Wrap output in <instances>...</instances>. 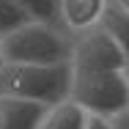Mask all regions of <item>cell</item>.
Returning <instances> with one entry per match:
<instances>
[{"label":"cell","instance_id":"obj_1","mask_svg":"<svg viewBox=\"0 0 129 129\" xmlns=\"http://www.w3.org/2000/svg\"><path fill=\"white\" fill-rule=\"evenodd\" d=\"M72 85H74L72 63L55 66L6 63L0 69V99H22L52 107L72 99Z\"/></svg>","mask_w":129,"mask_h":129},{"label":"cell","instance_id":"obj_2","mask_svg":"<svg viewBox=\"0 0 129 129\" xmlns=\"http://www.w3.org/2000/svg\"><path fill=\"white\" fill-rule=\"evenodd\" d=\"M72 50L74 36L47 22H27L3 39L6 63H30V66L72 63Z\"/></svg>","mask_w":129,"mask_h":129},{"label":"cell","instance_id":"obj_3","mask_svg":"<svg viewBox=\"0 0 129 129\" xmlns=\"http://www.w3.org/2000/svg\"><path fill=\"white\" fill-rule=\"evenodd\" d=\"M72 99L93 118H115L129 110V72L74 74Z\"/></svg>","mask_w":129,"mask_h":129},{"label":"cell","instance_id":"obj_4","mask_svg":"<svg viewBox=\"0 0 129 129\" xmlns=\"http://www.w3.org/2000/svg\"><path fill=\"white\" fill-rule=\"evenodd\" d=\"M72 69L74 74H102V72H129V60L118 41L102 25L74 36L72 50Z\"/></svg>","mask_w":129,"mask_h":129},{"label":"cell","instance_id":"obj_5","mask_svg":"<svg viewBox=\"0 0 129 129\" xmlns=\"http://www.w3.org/2000/svg\"><path fill=\"white\" fill-rule=\"evenodd\" d=\"M110 0H60V27L69 36L88 33L102 25Z\"/></svg>","mask_w":129,"mask_h":129},{"label":"cell","instance_id":"obj_6","mask_svg":"<svg viewBox=\"0 0 129 129\" xmlns=\"http://www.w3.org/2000/svg\"><path fill=\"white\" fill-rule=\"evenodd\" d=\"M47 107L39 102L0 99V129H39Z\"/></svg>","mask_w":129,"mask_h":129},{"label":"cell","instance_id":"obj_7","mask_svg":"<svg viewBox=\"0 0 129 129\" xmlns=\"http://www.w3.org/2000/svg\"><path fill=\"white\" fill-rule=\"evenodd\" d=\"M88 124H91V115L74 99H66L60 104L47 107L39 129H88Z\"/></svg>","mask_w":129,"mask_h":129},{"label":"cell","instance_id":"obj_8","mask_svg":"<svg viewBox=\"0 0 129 129\" xmlns=\"http://www.w3.org/2000/svg\"><path fill=\"white\" fill-rule=\"evenodd\" d=\"M102 27L118 41V47L124 50L129 60V14H124L118 6H107V11H104V19H102Z\"/></svg>","mask_w":129,"mask_h":129},{"label":"cell","instance_id":"obj_9","mask_svg":"<svg viewBox=\"0 0 129 129\" xmlns=\"http://www.w3.org/2000/svg\"><path fill=\"white\" fill-rule=\"evenodd\" d=\"M33 22H47L60 27V0H17Z\"/></svg>","mask_w":129,"mask_h":129},{"label":"cell","instance_id":"obj_10","mask_svg":"<svg viewBox=\"0 0 129 129\" xmlns=\"http://www.w3.org/2000/svg\"><path fill=\"white\" fill-rule=\"evenodd\" d=\"M27 22H33V19L25 14V8L17 0H0V39H6L8 33L19 30Z\"/></svg>","mask_w":129,"mask_h":129},{"label":"cell","instance_id":"obj_11","mask_svg":"<svg viewBox=\"0 0 129 129\" xmlns=\"http://www.w3.org/2000/svg\"><path fill=\"white\" fill-rule=\"evenodd\" d=\"M110 124L115 129H129V110H124V113H118L115 118H110Z\"/></svg>","mask_w":129,"mask_h":129},{"label":"cell","instance_id":"obj_12","mask_svg":"<svg viewBox=\"0 0 129 129\" xmlns=\"http://www.w3.org/2000/svg\"><path fill=\"white\" fill-rule=\"evenodd\" d=\"M88 129H115V126H113L107 118H93V115H91V124H88Z\"/></svg>","mask_w":129,"mask_h":129},{"label":"cell","instance_id":"obj_13","mask_svg":"<svg viewBox=\"0 0 129 129\" xmlns=\"http://www.w3.org/2000/svg\"><path fill=\"white\" fill-rule=\"evenodd\" d=\"M110 3H113V6H118L124 14H129V0H110Z\"/></svg>","mask_w":129,"mask_h":129},{"label":"cell","instance_id":"obj_14","mask_svg":"<svg viewBox=\"0 0 129 129\" xmlns=\"http://www.w3.org/2000/svg\"><path fill=\"white\" fill-rule=\"evenodd\" d=\"M6 66V55H3V39H0V69Z\"/></svg>","mask_w":129,"mask_h":129}]
</instances>
